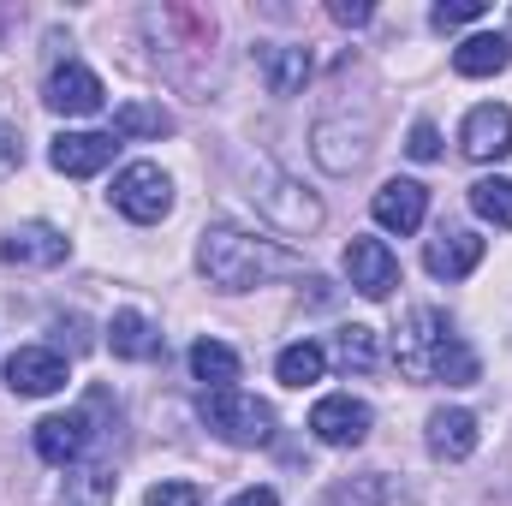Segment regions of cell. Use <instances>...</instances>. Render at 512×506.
I'll list each match as a JSON object with an SVG mask.
<instances>
[{
  "mask_svg": "<svg viewBox=\"0 0 512 506\" xmlns=\"http://www.w3.org/2000/svg\"><path fill=\"white\" fill-rule=\"evenodd\" d=\"M6 387H12L18 399H48V393L66 387V358H60L54 346H18V352L6 358Z\"/></svg>",
  "mask_w": 512,
  "mask_h": 506,
  "instance_id": "30bf717a",
  "label": "cell"
},
{
  "mask_svg": "<svg viewBox=\"0 0 512 506\" xmlns=\"http://www.w3.org/2000/svg\"><path fill=\"white\" fill-rule=\"evenodd\" d=\"M203 423L227 441V447H268L274 441V405L239 393V387H221V393H203Z\"/></svg>",
  "mask_w": 512,
  "mask_h": 506,
  "instance_id": "277c9868",
  "label": "cell"
},
{
  "mask_svg": "<svg viewBox=\"0 0 512 506\" xmlns=\"http://www.w3.org/2000/svg\"><path fill=\"white\" fill-rule=\"evenodd\" d=\"M114 131H60L54 137V149H48V161L66 173V179H90V173H102L108 161H114Z\"/></svg>",
  "mask_w": 512,
  "mask_h": 506,
  "instance_id": "5bb4252c",
  "label": "cell"
},
{
  "mask_svg": "<svg viewBox=\"0 0 512 506\" xmlns=\"http://www.w3.org/2000/svg\"><path fill=\"white\" fill-rule=\"evenodd\" d=\"M328 506H352V501H346V495H334V501H328Z\"/></svg>",
  "mask_w": 512,
  "mask_h": 506,
  "instance_id": "d6a6232c",
  "label": "cell"
},
{
  "mask_svg": "<svg viewBox=\"0 0 512 506\" xmlns=\"http://www.w3.org/2000/svg\"><path fill=\"white\" fill-rule=\"evenodd\" d=\"M149 506H203V489L197 483H155Z\"/></svg>",
  "mask_w": 512,
  "mask_h": 506,
  "instance_id": "83f0119b",
  "label": "cell"
},
{
  "mask_svg": "<svg viewBox=\"0 0 512 506\" xmlns=\"http://www.w3.org/2000/svg\"><path fill=\"white\" fill-rule=\"evenodd\" d=\"M227 506H280V495H274V489H239Z\"/></svg>",
  "mask_w": 512,
  "mask_h": 506,
  "instance_id": "4dcf8cb0",
  "label": "cell"
},
{
  "mask_svg": "<svg viewBox=\"0 0 512 506\" xmlns=\"http://www.w3.org/2000/svg\"><path fill=\"white\" fill-rule=\"evenodd\" d=\"M167 131H173V114L149 108V102H131L114 114V137H167Z\"/></svg>",
  "mask_w": 512,
  "mask_h": 506,
  "instance_id": "484cf974",
  "label": "cell"
},
{
  "mask_svg": "<svg viewBox=\"0 0 512 506\" xmlns=\"http://www.w3.org/2000/svg\"><path fill=\"white\" fill-rule=\"evenodd\" d=\"M370 423H376V411H370L364 399H352V393H328V399H316V411H310V435L328 441V447H358V441L370 435Z\"/></svg>",
  "mask_w": 512,
  "mask_h": 506,
  "instance_id": "ba28073f",
  "label": "cell"
},
{
  "mask_svg": "<svg viewBox=\"0 0 512 506\" xmlns=\"http://www.w3.org/2000/svg\"><path fill=\"white\" fill-rule=\"evenodd\" d=\"M346 280H352V292H364V298H387V292L399 286V256L387 251L382 239H352V245H346Z\"/></svg>",
  "mask_w": 512,
  "mask_h": 506,
  "instance_id": "8fae6325",
  "label": "cell"
},
{
  "mask_svg": "<svg viewBox=\"0 0 512 506\" xmlns=\"http://www.w3.org/2000/svg\"><path fill=\"white\" fill-rule=\"evenodd\" d=\"M512 66V36L507 30H483V36H465L453 48V72L459 78H495Z\"/></svg>",
  "mask_w": 512,
  "mask_h": 506,
  "instance_id": "ac0fdd59",
  "label": "cell"
},
{
  "mask_svg": "<svg viewBox=\"0 0 512 506\" xmlns=\"http://www.w3.org/2000/svg\"><path fill=\"white\" fill-rule=\"evenodd\" d=\"M96 435H102V429H90V405H84V411H66V417H42V423H36V453H42V465L72 471V465L90 453Z\"/></svg>",
  "mask_w": 512,
  "mask_h": 506,
  "instance_id": "9c48e42d",
  "label": "cell"
},
{
  "mask_svg": "<svg viewBox=\"0 0 512 506\" xmlns=\"http://www.w3.org/2000/svg\"><path fill=\"white\" fill-rule=\"evenodd\" d=\"M60 506H114V471H108L102 459H90V465H72Z\"/></svg>",
  "mask_w": 512,
  "mask_h": 506,
  "instance_id": "7402d4cb",
  "label": "cell"
},
{
  "mask_svg": "<svg viewBox=\"0 0 512 506\" xmlns=\"http://www.w3.org/2000/svg\"><path fill=\"white\" fill-rule=\"evenodd\" d=\"M471 209L489 221V227H512V179H477L471 185Z\"/></svg>",
  "mask_w": 512,
  "mask_h": 506,
  "instance_id": "d4e9b609",
  "label": "cell"
},
{
  "mask_svg": "<svg viewBox=\"0 0 512 506\" xmlns=\"http://www.w3.org/2000/svg\"><path fill=\"white\" fill-rule=\"evenodd\" d=\"M251 185H256V191H251L256 209H262L280 233H292V239L316 233V227H322V215H328L316 191H304L292 173H280V167H268V161H256V179H251Z\"/></svg>",
  "mask_w": 512,
  "mask_h": 506,
  "instance_id": "3957f363",
  "label": "cell"
},
{
  "mask_svg": "<svg viewBox=\"0 0 512 506\" xmlns=\"http://www.w3.org/2000/svg\"><path fill=\"white\" fill-rule=\"evenodd\" d=\"M393 358L411 381H447V387H471L477 381V352L453 334V322L435 304H417L405 316V328L393 334Z\"/></svg>",
  "mask_w": 512,
  "mask_h": 506,
  "instance_id": "6da1fadb",
  "label": "cell"
},
{
  "mask_svg": "<svg viewBox=\"0 0 512 506\" xmlns=\"http://www.w3.org/2000/svg\"><path fill=\"white\" fill-rule=\"evenodd\" d=\"M483 12H489L483 0H441V6L429 12V24H435V30H459V24H477Z\"/></svg>",
  "mask_w": 512,
  "mask_h": 506,
  "instance_id": "4316f807",
  "label": "cell"
},
{
  "mask_svg": "<svg viewBox=\"0 0 512 506\" xmlns=\"http://www.w3.org/2000/svg\"><path fill=\"white\" fill-rule=\"evenodd\" d=\"M42 102H48L54 114H66V120H84V114H102L108 90H102V78H96L84 60H66V66H54V72H48Z\"/></svg>",
  "mask_w": 512,
  "mask_h": 506,
  "instance_id": "52a82bcc",
  "label": "cell"
},
{
  "mask_svg": "<svg viewBox=\"0 0 512 506\" xmlns=\"http://www.w3.org/2000/svg\"><path fill=\"white\" fill-rule=\"evenodd\" d=\"M114 209L126 221H137V227H155L173 209V179L155 161H131V167H120V179H114Z\"/></svg>",
  "mask_w": 512,
  "mask_h": 506,
  "instance_id": "5b68a950",
  "label": "cell"
},
{
  "mask_svg": "<svg viewBox=\"0 0 512 506\" xmlns=\"http://www.w3.org/2000/svg\"><path fill=\"white\" fill-rule=\"evenodd\" d=\"M376 328H364V322H352V328H340V340H334V364L340 370H376Z\"/></svg>",
  "mask_w": 512,
  "mask_h": 506,
  "instance_id": "cb8c5ba5",
  "label": "cell"
},
{
  "mask_svg": "<svg viewBox=\"0 0 512 506\" xmlns=\"http://www.w3.org/2000/svg\"><path fill=\"white\" fill-rule=\"evenodd\" d=\"M108 346H114V358L143 364V358H155V352H161V334H155V322H149L143 310H120V316L108 322Z\"/></svg>",
  "mask_w": 512,
  "mask_h": 506,
  "instance_id": "ffe728a7",
  "label": "cell"
},
{
  "mask_svg": "<svg viewBox=\"0 0 512 506\" xmlns=\"http://www.w3.org/2000/svg\"><path fill=\"white\" fill-rule=\"evenodd\" d=\"M459 149L471 161H501V155H512V108H501V102L471 108L465 126H459Z\"/></svg>",
  "mask_w": 512,
  "mask_h": 506,
  "instance_id": "7c38bea8",
  "label": "cell"
},
{
  "mask_svg": "<svg viewBox=\"0 0 512 506\" xmlns=\"http://www.w3.org/2000/svg\"><path fill=\"white\" fill-rule=\"evenodd\" d=\"M370 149H376V126H370V120H358V126H352V120H340V114H334V120H322L316 137H310V155H316L328 173H340V179H346V173H358V167L370 161Z\"/></svg>",
  "mask_w": 512,
  "mask_h": 506,
  "instance_id": "8992f818",
  "label": "cell"
},
{
  "mask_svg": "<svg viewBox=\"0 0 512 506\" xmlns=\"http://www.w3.org/2000/svg\"><path fill=\"white\" fill-rule=\"evenodd\" d=\"M328 18L352 30V24H370V6H364V0H334V6H328Z\"/></svg>",
  "mask_w": 512,
  "mask_h": 506,
  "instance_id": "f546056e",
  "label": "cell"
},
{
  "mask_svg": "<svg viewBox=\"0 0 512 506\" xmlns=\"http://www.w3.org/2000/svg\"><path fill=\"white\" fill-rule=\"evenodd\" d=\"M12 155H18V149H12V131L0 126V161H12Z\"/></svg>",
  "mask_w": 512,
  "mask_h": 506,
  "instance_id": "1f68e13d",
  "label": "cell"
},
{
  "mask_svg": "<svg viewBox=\"0 0 512 506\" xmlns=\"http://www.w3.org/2000/svg\"><path fill=\"white\" fill-rule=\"evenodd\" d=\"M477 262H483V239H477V233H441V239H429V251H423V268H429L435 280H465Z\"/></svg>",
  "mask_w": 512,
  "mask_h": 506,
  "instance_id": "d6986e66",
  "label": "cell"
},
{
  "mask_svg": "<svg viewBox=\"0 0 512 506\" xmlns=\"http://www.w3.org/2000/svg\"><path fill=\"white\" fill-rule=\"evenodd\" d=\"M322 370H328V352L316 340H298V346H286L274 358V376L286 381V387H310V381H322Z\"/></svg>",
  "mask_w": 512,
  "mask_h": 506,
  "instance_id": "603a6c76",
  "label": "cell"
},
{
  "mask_svg": "<svg viewBox=\"0 0 512 506\" xmlns=\"http://www.w3.org/2000/svg\"><path fill=\"white\" fill-rule=\"evenodd\" d=\"M256 66L268 78V96H298L310 84V48L292 42H256Z\"/></svg>",
  "mask_w": 512,
  "mask_h": 506,
  "instance_id": "2e32d148",
  "label": "cell"
},
{
  "mask_svg": "<svg viewBox=\"0 0 512 506\" xmlns=\"http://www.w3.org/2000/svg\"><path fill=\"white\" fill-rule=\"evenodd\" d=\"M197 268L221 292H251V286L274 280V274H298V256L286 245H274V239L239 233V227H209L203 245H197Z\"/></svg>",
  "mask_w": 512,
  "mask_h": 506,
  "instance_id": "7a4b0ae2",
  "label": "cell"
},
{
  "mask_svg": "<svg viewBox=\"0 0 512 506\" xmlns=\"http://www.w3.org/2000/svg\"><path fill=\"white\" fill-rule=\"evenodd\" d=\"M66 233L60 227H48V221H30V227H12L6 239H0V262H12V268H60L66 262Z\"/></svg>",
  "mask_w": 512,
  "mask_h": 506,
  "instance_id": "4fadbf2b",
  "label": "cell"
},
{
  "mask_svg": "<svg viewBox=\"0 0 512 506\" xmlns=\"http://www.w3.org/2000/svg\"><path fill=\"white\" fill-rule=\"evenodd\" d=\"M191 376L203 381L209 393H221V387L239 381V352L221 346V340H197V346H191Z\"/></svg>",
  "mask_w": 512,
  "mask_h": 506,
  "instance_id": "44dd1931",
  "label": "cell"
},
{
  "mask_svg": "<svg viewBox=\"0 0 512 506\" xmlns=\"http://www.w3.org/2000/svg\"><path fill=\"white\" fill-rule=\"evenodd\" d=\"M405 149H411V161H435V155H441V131L429 126V120H417L411 137H405Z\"/></svg>",
  "mask_w": 512,
  "mask_h": 506,
  "instance_id": "f1b7e54d",
  "label": "cell"
},
{
  "mask_svg": "<svg viewBox=\"0 0 512 506\" xmlns=\"http://www.w3.org/2000/svg\"><path fill=\"white\" fill-rule=\"evenodd\" d=\"M423 441H429L435 459H453L459 465V459L477 453V417L465 405H441V411H429V435Z\"/></svg>",
  "mask_w": 512,
  "mask_h": 506,
  "instance_id": "e0dca14e",
  "label": "cell"
},
{
  "mask_svg": "<svg viewBox=\"0 0 512 506\" xmlns=\"http://www.w3.org/2000/svg\"><path fill=\"white\" fill-rule=\"evenodd\" d=\"M370 209H376V221H382L387 233H417L423 215H429V191L417 179H387Z\"/></svg>",
  "mask_w": 512,
  "mask_h": 506,
  "instance_id": "9a60e30c",
  "label": "cell"
}]
</instances>
